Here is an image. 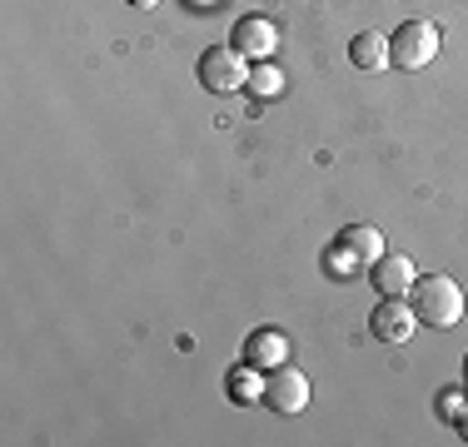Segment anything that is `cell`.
<instances>
[{"instance_id": "1", "label": "cell", "mask_w": 468, "mask_h": 447, "mask_svg": "<svg viewBox=\"0 0 468 447\" xmlns=\"http://www.w3.org/2000/svg\"><path fill=\"white\" fill-rule=\"evenodd\" d=\"M409 304H414L419 323H429V328H453V323L463 318L468 298H463L459 278H449V274H419L414 288H409Z\"/></svg>"}, {"instance_id": "2", "label": "cell", "mask_w": 468, "mask_h": 447, "mask_svg": "<svg viewBox=\"0 0 468 447\" xmlns=\"http://www.w3.org/2000/svg\"><path fill=\"white\" fill-rule=\"evenodd\" d=\"M439 55V26L433 20H404V26L388 36V60L399 70H423V65Z\"/></svg>"}, {"instance_id": "3", "label": "cell", "mask_w": 468, "mask_h": 447, "mask_svg": "<svg viewBox=\"0 0 468 447\" xmlns=\"http://www.w3.org/2000/svg\"><path fill=\"white\" fill-rule=\"evenodd\" d=\"M195 75H199V85H205L209 95H229V89H244V85H250L244 55L234 50V45H209V50L199 55Z\"/></svg>"}, {"instance_id": "4", "label": "cell", "mask_w": 468, "mask_h": 447, "mask_svg": "<svg viewBox=\"0 0 468 447\" xmlns=\"http://www.w3.org/2000/svg\"><path fill=\"white\" fill-rule=\"evenodd\" d=\"M419 328V313L404 294H378V304L369 313V333L378 343H409Z\"/></svg>"}, {"instance_id": "5", "label": "cell", "mask_w": 468, "mask_h": 447, "mask_svg": "<svg viewBox=\"0 0 468 447\" xmlns=\"http://www.w3.org/2000/svg\"><path fill=\"white\" fill-rule=\"evenodd\" d=\"M264 402H270L274 412H284V418L289 412H304L309 408V378L289 363L270 368V373H264Z\"/></svg>"}, {"instance_id": "6", "label": "cell", "mask_w": 468, "mask_h": 447, "mask_svg": "<svg viewBox=\"0 0 468 447\" xmlns=\"http://www.w3.org/2000/svg\"><path fill=\"white\" fill-rule=\"evenodd\" d=\"M229 45L239 55H254V60H270L274 45H280V26L270 16H239L229 30Z\"/></svg>"}, {"instance_id": "7", "label": "cell", "mask_w": 468, "mask_h": 447, "mask_svg": "<svg viewBox=\"0 0 468 447\" xmlns=\"http://www.w3.org/2000/svg\"><path fill=\"white\" fill-rule=\"evenodd\" d=\"M414 278H419L414 259H409V254H399V249H384V254L369 264V284L378 288V294H404V298H409Z\"/></svg>"}, {"instance_id": "8", "label": "cell", "mask_w": 468, "mask_h": 447, "mask_svg": "<svg viewBox=\"0 0 468 447\" xmlns=\"http://www.w3.org/2000/svg\"><path fill=\"white\" fill-rule=\"evenodd\" d=\"M239 358H244L250 368H260V373H270V368L289 363V338H284L280 328H254L250 338H244Z\"/></svg>"}, {"instance_id": "9", "label": "cell", "mask_w": 468, "mask_h": 447, "mask_svg": "<svg viewBox=\"0 0 468 447\" xmlns=\"http://www.w3.org/2000/svg\"><path fill=\"white\" fill-rule=\"evenodd\" d=\"M349 60H354V70H384L388 65V36L384 30H364V36H354L349 40Z\"/></svg>"}, {"instance_id": "10", "label": "cell", "mask_w": 468, "mask_h": 447, "mask_svg": "<svg viewBox=\"0 0 468 447\" xmlns=\"http://www.w3.org/2000/svg\"><path fill=\"white\" fill-rule=\"evenodd\" d=\"M225 393L239 402V408H250V402H264V378H260V368L239 363V368H234V373L225 378Z\"/></svg>"}, {"instance_id": "11", "label": "cell", "mask_w": 468, "mask_h": 447, "mask_svg": "<svg viewBox=\"0 0 468 447\" xmlns=\"http://www.w3.org/2000/svg\"><path fill=\"white\" fill-rule=\"evenodd\" d=\"M339 239H344V244H349V249H354V254H359V259H364V264H374V259H378V254H384V249H388V244H384V234H378V229H374V224H349V229H339Z\"/></svg>"}, {"instance_id": "12", "label": "cell", "mask_w": 468, "mask_h": 447, "mask_svg": "<svg viewBox=\"0 0 468 447\" xmlns=\"http://www.w3.org/2000/svg\"><path fill=\"white\" fill-rule=\"evenodd\" d=\"M364 268H369V264H364V259H359V254H354L344 239H334L329 249H324V274H329V278H359Z\"/></svg>"}, {"instance_id": "13", "label": "cell", "mask_w": 468, "mask_h": 447, "mask_svg": "<svg viewBox=\"0 0 468 447\" xmlns=\"http://www.w3.org/2000/svg\"><path fill=\"white\" fill-rule=\"evenodd\" d=\"M244 89H254V95H260V99H264V95H284V75L274 70L270 60H264L260 70H250V85H244Z\"/></svg>"}, {"instance_id": "14", "label": "cell", "mask_w": 468, "mask_h": 447, "mask_svg": "<svg viewBox=\"0 0 468 447\" xmlns=\"http://www.w3.org/2000/svg\"><path fill=\"white\" fill-rule=\"evenodd\" d=\"M439 412L449 422H459L463 412H468V393H459V388H443V393H439Z\"/></svg>"}, {"instance_id": "15", "label": "cell", "mask_w": 468, "mask_h": 447, "mask_svg": "<svg viewBox=\"0 0 468 447\" xmlns=\"http://www.w3.org/2000/svg\"><path fill=\"white\" fill-rule=\"evenodd\" d=\"M130 5H135V10H154L160 0H130Z\"/></svg>"}, {"instance_id": "16", "label": "cell", "mask_w": 468, "mask_h": 447, "mask_svg": "<svg viewBox=\"0 0 468 447\" xmlns=\"http://www.w3.org/2000/svg\"><path fill=\"white\" fill-rule=\"evenodd\" d=\"M459 432H463V438H468V412H463V418H459Z\"/></svg>"}, {"instance_id": "17", "label": "cell", "mask_w": 468, "mask_h": 447, "mask_svg": "<svg viewBox=\"0 0 468 447\" xmlns=\"http://www.w3.org/2000/svg\"><path fill=\"white\" fill-rule=\"evenodd\" d=\"M463 378H468V353H463Z\"/></svg>"}]
</instances>
